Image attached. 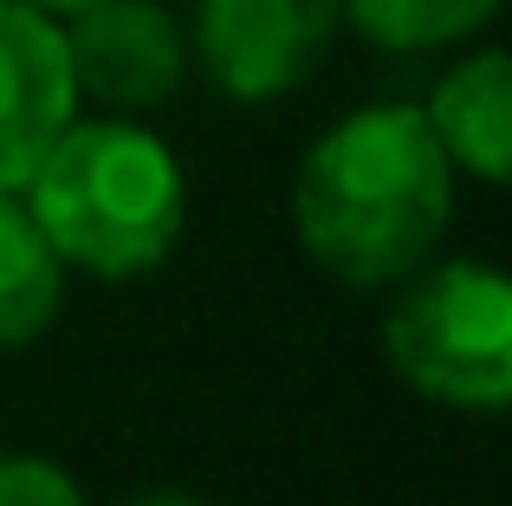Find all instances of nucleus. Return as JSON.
I'll return each instance as SVG.
<instances>
[{
  "mask_svg": "<svg viewBox=\"0 0 512 506\" xmlns=\"http://www.w3.org/2000/svg\"><path fill=\"white\" fill-rule=\"evenodd\" d=\"M454 221V163L422 104H363L305 150L292 182L299 247L344 286H396Z\"/></svg>",
  "mask_w": 512,
  "mask_h": 506,
  "instance_id": "nucleus-1",
  "label": "nucleus"
},
{
  "mask_svg": "<svg viewBox=\"0 0 512 506\" xmlns=\"http://www.w3.org/2000/svg\"><path fill=\"white\" fill-rule=\"evenodd\" d=\"M20 202L52 253L91 279L156 273L188 228L182 163L137 117H72L26 176Z\"/></svg>",
  "mask_w": 512,
  "mask_h": 506,
  "instance_id": "nucleus-2",
  "label": "nucleus"
},
{
  "mask_svg": "<svg viewBox=\"0 0 512 506\" xmlns=\"http://www.w3.org/2000/svg\"><path fill=\"white\" fill-rule=\"evenodd\" d=\"M383 357L422 403L461 416L512 409V273L487 260H422L383 312Z\"/></svg>",
  "mask_w": 512,
  "mask_h": 506,
  "instance_id": "nucleus-3",
  "label": "nucleus"
},
{
  "mask_svg": "<svg viewBox=\"0 0 512 506\" xmlns=\"http://www.w3.org/2000/svg\"><path fill=\"white\" fill-rule=\"evenodd\" d=\"M344 26V0H201V72L234 104H273L325 65Z\"/></svg>",
  "mask_w": 512,
  "mask_h": 506,
  "instance_id": "nucleus-4",
  "label": "nucleus"
},
{
  "mask_svg": "<svg viewBox=\"0 0 512 506\" xmlns=\"http://www.w3.org/2000/svg\"><path fill=\"white\" fill-rule=\"evenodd\" d=\"M59 33L78 98H98L111 117H143L169 104L188 72V39L156 0H91L65 13Z\"/></svg>",
  "mask_w": 512,
  "mask_h": 506,
  "instance_id": "nucleus-5",
  "label": "nucleus"
},
{
  "mask_svg": "<svg viewBox=\"0 0 512 506\" xmlns=\"http://www.w3.org/2000/svg\"><path fill=\"white\" fill-rule=\"evenodd\" d=\"M78 117L65 33L52 13L0 0V195H20L39 156Z\"/></svg>",
  "mask_w": 512,
  "mask_h": 506,
  "instance_id": "nucleus-6",
  "label": "nucleus"
},
{
  "mask_svg": "<svg viewBox=\"0 0 512 506\" xmlns=\"http://www.w3.org/2000/svg\"><path fill=\"white\" fill-rule=\"evenodd\" d=\"M422 117L454 169L512 189V52H474L441 72Z\"/></svg>",
  "mask_w": 512,
  "mask_h": 506,
  "instance_id": "nucleus-7",
  "label": "nucleus"
},
{
  "mask_svg": "<svg viewBox=\"0 0 512 506\" xmlns=\"http://www.w3.org/2000/svg\"><path fill=\"white\" fill-rule=\"evenodd\" d=\"M65 305V260L20 195H0V351H26Z\"/></svg>",
  "mask_w": 512,
  "mask_h": 506,
  "instance_id": "nucleus-8",
  "label": "nucleus"
},
{
  "mask_svg": "<svg viewBox=\"0 0 512 506\" xmlns=\"http://www.w3.org/2000/svg\"><path fill=\"white\" fill-rule=\"evenodd\" d=\"M500 0H344V20L376 52H435L480 33Z\"/></svg>",
  "mask_w": 512,
  "mask_h": 506,
  "instance_id": "nucleus-9",
  "label": "nucleus"
},
{
  "mask_svg": "<svg viewBox=\"0 0 512 506\" xmlns=\"http://www.w3.org/2000/svg\"><path fill=\"white\" fill-rule=\"evenodd\" d=\"M0 506H91L85 487L46 455H0Z\"/></svg>",
  "mask_w": 512,
  "mask_h": 506,
  "instance_id": "nucleus-10",
  "label": "nucleus"
},
{
  "mask_svg": "<svg viewBox=\"0 0 512 506\" xmlns=\"http://www.w3.org/2000/svg\"><path fill=\"white\" fill-rule=\"evenodd\" d=\"M130 506H208V500H195V494H182V487H156V494H137Z\"/></svg>",
  "mask_w": 512,
  "mask_h": 506,
  "instance_id": "nucleus-11",
  "label": "nucleus"
},
{
  "mask_svg": "<svg viewBox=\"0 0 512 506\" xmlns=\"http://www.w3.org/2000/svg\"><path fill=\"white\" fill-rule=\"evenodd\" d=\"M26 7H39V13H52V20H65V13L91 7V0H26Z\"/></svg>",
  "mask_w": 512,
  "mask_h": 506,
  "instance_id": "nucleus-12",
  "label": "nucleus"
}]
</instances>
